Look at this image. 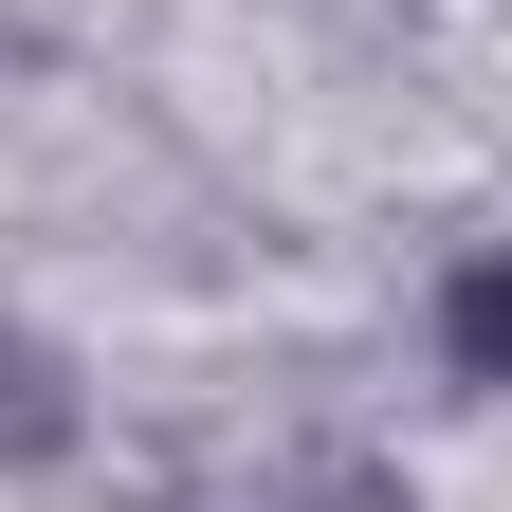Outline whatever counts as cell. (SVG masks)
Returning <instances> with one entry per match:
<instances>
[{
    "label": "cell",
    "mask_w": 512,
    "mask_h": 512,
    "mask_svg": "<svg viewBox=\"0 0 512 512\" xmlns=\"http://www.w3.org/2000/svg\"><path fill=\"white\" fill-rule=\"evenodd\" d=\"M421 330H439V384H476V403H512V238H476L458 275L421 293Z\"/></svg>",
    "instance_id": "6da1fadb"
}]
</instances>
